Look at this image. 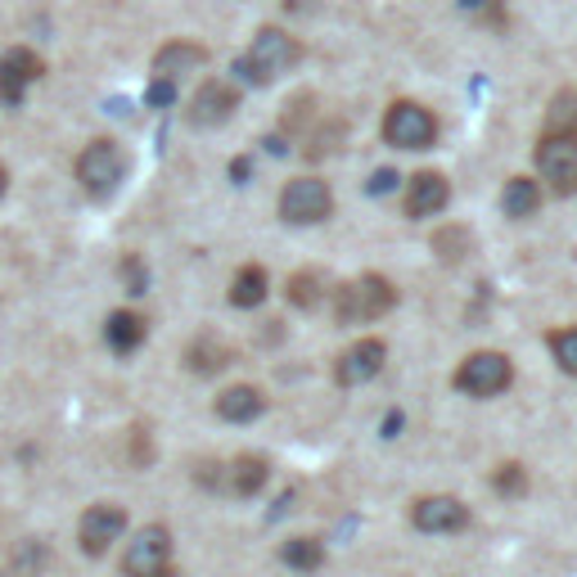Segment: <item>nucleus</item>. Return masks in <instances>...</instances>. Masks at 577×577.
Segmentation results:
<instances>
[{
    "label": "nucleus",
    "instance_id": "1",
    "mask_svg": "<svg viewBox=\"0 0 577 577\" xmlns=\"http://www.w3.org/2000/svg\"><path fill=\"white\" fill-rule=\"evenodd\" d=\"M392 302H398V289L384 276H356L334 298V316H339V325H371L384 312H392Z\"/></svg>",
    "mask_w": 577,
    "mask_h": 577
},
{
    "label": "nucleus",
    "instance_id": "2",
    "mask_svg": "<svg viewBox=\"0 0 577 577\" xmlns=\"http://www.w3.org/2000/svg\"><path fill=\"white\" fill-rule=\"evenodd\" d=\"M298 59H302V46L289 33H280V27H262V33L253 37V46H249V54L239 59V73H244L249 81H271V77L289 73Z\"/></svg>",
    "mask_w": 577,
    "mask_h": 577
},
{
    "label": "nucleus",
    "instance_id": "3",
    "mask_svg": "<svg viewBox=\"0 0 577 577\" xmlns=\"http://www.w3.org/2000/svg\"><path fill=\"white\" fill-rule=\"evenodd\" d=\"M123 172H127V159L113 140H90L77 154V180L90 199H109L117 190V180H123Z\"/></svg>",
    "mask_w": 577,
    "mask_h": 577
},
{
    "label": "nucleus",
    "instance_id": "4",
    "mask_svg": "<svg viewBox=\"0 0 577 577\" xmlns=\"http://www.w3.org/2000/svg\"><path fill=\"white\" fill-rule=\"evenodd\" d=\"M208 64V50L203 46H190V41H172V46H163L159 50V59H154V81H149V104H172V96H176V81L186 77V73H195V68H203Z\"/></svg>",
    "mask_w": 577,
    "mask_h": 577
},
{
    "label": "nucleus",
    "instance_id": "5",
    "mask_svg": "<svg viewBox=\"0 0 577 577\" xmlns=\"http://www.w3.org/2000/svg\"><path fill=\"white\" fill-rule=\"evenodd\" d=\"M127 577H172V532L163 524H145L123 555Z\"/></svg>",
    "mask_w": 577,
    "mask_h": 577
},
{
    "label": "nucleus",
    "instance_id": "6",
    "mask_svg": "<svg viewBox=\"0 0 577 577\" xmlns=\"http://www.w3.org/2000/svg\"><path fill=\"white\" fill-rule=\"evenodd\" d=\"M510 384H514V366L505 352H474L455 371V388L469 392V398H501Z\"/></svg>",
    "mask_w": 577,
    "mask_h": 577
},
{
    "label": "nucleus",
    "instance_id": "7",
    "mask_svg": "<svg viewBox=\"0 0 577 577\" xmlns=\"http://www.w3.org/2000/svg\"><path fill=\"white\" fill-rule=\"evenodd\" d=\"M384 140L392 149H429L438 140V117L415 100H398L384 117Z\"/></svg>",
    "mask_w": 577,
    "mask_h": 577
},
{
    "label": "nucleus",
    "instance_id": "8",
    "mask_svg": "<svg viewBox=\"0 0 577 577\" xmlns=\"http://www.w3.org/2000/svg\"><path fill=\"white\" fill-rule=\"evenodd\" d=\"M329 208H334V195L321 176H293L280 190V217L289 226H316L329 217Z\"/></svg>",
    "mask_w": 577,
    "mask_h": 577
},
{
    "label": "nucleus",
    "instance_id": "9",
    "mask_svg": "<svg viewBox=\"0 0 577 577\" xmlns=\"http://www.w3.org/2000/svg\"><path fill=\"white\" fill-rule=\"evenodd\" d=\"M537 172L555 195H577V136H541Z\"/></svg>",
    "mask_w": 577,
    "mask_h": 577
},
{
    "label": "nucleus",
    "instance_id": "10",
    "mask_svg": "<svg viewBox=\"0 0 577 577\" xmlns=\"http://www.w3.org/2000/svg\"><path fill=\"white\" fill-rule=\"evenodd\" d=\"M123 532H127V510L113 505V501L90 505V510L81 514V524H77V541H81L86 555H104Z\"/></svg>",
    "mask_w": 577,
    "mask_h": 577
},
{
    "label": "nucleus",
    "instance_id": "11",
    "mask_svg": "<svg viewBox=\"0 0 577 577\" xmlns=\"http://www.w3.org/2000/svg\"><path fill=\"white\" fill-rule=\"evenodd\" d=\"M46 64H41V54L37 50H27V46H14L0 54V100L5 104H23L27 96V86L41 81Z\"/></svg>",
    "mask_w": 577,
    "mask_h": 577
},
{
    "label": "nucleus",
    "instance_id": "12",
    "mask_svg": "<svg viewBox=\"0 0 577 577\" xmlns=\"http://www.w3.org/2000/svg\"><path fill=\"white\" fill-rule=\"evenodd\" d=\"M235 109H239V90L230 86V81H203L199 90H195V100H190V127H222V123H230L235 117Z\"/></svg>",
    "mask_w": 577,
    "mask_h": 577
},
{
    "label": "nucleus",
    "instance_id": "13",
    "mask_svg": "<svg viewBox=\"0 0 577 577\" xmlns=\"http://www.w3.org/2000/svg\"><path fill=\"white\" fill-rule=\"evenodd\" d=\"M411 524H415L419 532H434V537L461 532V528L469 524V505L455 501V497H419V501L411 505Z\"/></svg>",
    "mask_w": 577,
    "mask_h": 577
},
{
    "label": "nucleus",
    "instance_id": "14",
    "mask_svg": "<svg viewBox=\"0 0 577 577\" xmlns=\"http://www.w3.org/2000/svg\"><path fill=\"white\" fill-rule=\"evenodd\" d=\"M384 356H388V348H384L379 339H361V343H352V348L339 356V366H334V379H339L343 388L371 384V379L384 371Z\"/></svg>",
    "mask_w": 577,
    "mask_h": 577
},
{
    "label": "nucleus",
    "instance_id": "15",
    "mask_svg": "<svg viewBox=\"0 0 577 577\" xmlns=\"http://www.w3.org/2000/svg\"><path fill=\"white\" fill-rule=\"evenodd\" d=\"M451 203V186L442 172H415L411 186H406V212L411 217H434Z\"/></svg>",
    "mask_w": 577,
    "mask_h": 577
},
{
    "label": "nucleus",
    "instance_id": "16",
    "mask_svg": "<svg viewBox=\"0 0 577 577\" xmlns=\"http://www.w3.org/2000/svg\"><path fill=\"white\" fill-rule=\"evenodd\" d=\"M266 478H271V465L262 455H235V461L222 469V488L230 497H258L266 488Z\"/></svg>",
    "mask_w": 577,
    "mask_h": 577
},
{
    "label": "nucleus",
    "instance_id": "17",
    "mask_svg": "<svg viewBox=\"0 0 577 577\" xmlns=\"http://www.w3.org/2000/svg\"><path fill=\"white\" fill-rule=\"evenodd\" d=\"M262 411H266V398H262V388H253V384H235L217 398V415L230 419V424H249Z\"/></svg>",
    "mask_w": 577,
    "mask_h": 577
},
{
    "label": "nucleus",
    "instance_id": "18",
    "mask_svg": "<svg viewBox=\"0 0 577 577\" xmlns=\"http://www.w3.org/2000/svg\"><path fill=\"white\" fill-rule=\"evenodd\" d=\"M145 334H149V325H145L140 312H113L109 325H104V339H109V348H113L117 356L136 352V348L145 343Z\"/></svg>",
    "mask_w": 577,
    "mask_h": 577
},
{
    "label": "nucleus",
    "instance_id": "19",
    "mask_svg": "<svg viewBox=\"0 0 577 577\" xmlns=\"http://www.w3.org/2000/svg\"><path fill=\"white\" fill-rule=\"evenodd\" d=\"M501 208H505V217H514V222L532 217V212L541 208V186H537L532 176H510L505 195H501Z\"/></svg>",
    "mask_w": 577,
    "mask_h": 577
},
{
    "label": "nucleus",
    "instance_id": "20",
    "mask_svg": "<svg viewBox=\"0 0 577 577\" xmlns=\"http://www.w3.org/2000/svg\"><path fill=\"white\" fill-rule=\"evenodd\" d=\"M266 289H271V280H266L262 266L235 271V280H230V308H258V302L266 298Z\"/></svg>",
    "mask_w": 577,
    "mask_h": 577
},
{
    "label": "nucleus",
    "instance_id": "21",
    "mask_svg": "<svg viewBox=\"0 0 577 577\" xmlns=\"http://www.w3.org/2000/svg\"><path fill=\"white\" fill-rule=\"evenodd\" d=\"M280 560L293 568V573H316L325 564V541L321 537H289Z\"/></svg>",
    "mask_w": 577,
    "mask_h": 577
},
{
    "label": "nucleus",
    "instance_id": "22",
    "mask_svg": "<svg viewBox=\"0 0 577 577\" xmlns=\"http://www.w3.org/2000/svg\"><path fill=\"white\" fill-rule=\"evenodd\" d=\"M545 136H577V90H560L545 109Z\"/></svg>",
    "mask_w": 577,
    "mask_h": 577
},
{
    "label": "nucleus",
    "instance_id": "23",
    "mask_svg": "<svg viewBox=\"0 0 577 577\" xmlns=\"http://www.w3.org/2000/svg\"><path fill=\"white\" fill-rule=\"evenodd\" d=\"M186 356H190V371H195V375H217L226 361H230V348L217 343V339H199Z\"/></svg>",
    "mask_w": 577,
    "mask_h": 577
},
{
    "label": "nucleus",
    "instance_id": "24",
    "mask_svg": "<svg viewBox=\"0 0 577 577\" xmlns=\"http://www.w3.org/2000/svg\"><path fill=\"white\" fill-rule=\"evenodd\" d=\"M321 298H325V276H321V271H298V276L289 280V302H293V308H316Z\"/></svg>",
    "mask_w": 577,
    "mask_h": 577
},
{
    "label": "nucleus",
    "instance_id": "25",
    "mask_svg": "<svg viewBox=\"0 0 577 577\" xmlns=\"http://www.w3.org/2000/svg\"><path fill=\"white\" fill-rule=\"evenodd\" d=\"M545 343H551L555 366H560L564 375H577V325H568V329H555Z\"/></svg>",
    "mask_w": 577,
    "mask_h": 577
},
{
    "label": "nucleus",
    "instance_id": "26",
    "mask_svg": "<svg viewBox=\"0 0 577 577\" xmlns=\"http://www.w3.org/2000/svg\"><path fill=\"white\" fill-rule=\"evenodd\" d=\"M434 249L442 262H461L469 253V230L465 226H451V230H438L434 235Z\"/></svg>",
    "mask_w": 577,
    "mask_h": 577
},
{
    "label": "nucleus",
    "instance_id": "27",
    "mask_svg": "<svg viewBox=\"0 0 577 577\" xmlns=\"http://www.w3.org/2000/svg\"><path fill=\"white\" fill-rule=\"evenodd\" d=\"M492 488H497L501 497H524V492H528V469H524V465H514V461L501 465V469L492 474Z\"/></svg>",
    "mask_w": 577,
    "mask_h": 577
},
{
    "label": "nucleus",
    "instance_id": "28",
    "mask_svg": "<svg viewBox=\"0 0 577 577\" xmlns=\"http://www.w3.org/2000/svg\"><path fill=\"white\" fill-rule=\"evenodd\" d=\"M392 186H398V172H375L371 176V195H388Z\"/></svg>",
    "mask_w": 577,
    "mask_h": 577
},
{
    "label": "nucleus",
    "instance_id": "29",
    "mask_svg": "<svg viewBox=\"0 0 577 577\" xmlns=\"http://www.w3.org/2000/svg\"><path fill=\"white\" fill-rule=\"evenodd\" d=\"M285 10H293V14H302V10H316V0H285Z\"/></svg>",
    "mask_w": 577,
    "mask_h": 577
},
{
    "label": "nucleus",
    "instance_id": "30",
    "mask_svg": "<svg viewBox=\"0 0 577 577\" xmlns=\"http://www.w3.org/2000/svg\"><path fill=\"white\" fill-rule=\"evenodd\" d=\"M5 186H10V176H5V167H0V195H5Z\"/></svg>",
    "mask_w": 577,
    "mask_h": 577
}]
</instances>
